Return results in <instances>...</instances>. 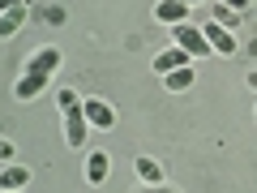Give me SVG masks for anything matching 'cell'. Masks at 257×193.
<instances>
[{
  "instance_id": "10",
  "label": "cell",
  "mask_w": 257,
  "mask_h": 193,
  "mask_svg": "<svg viewBox=\"0 0 257 193\" xmlns=\"http://www.w3.org/2000/svg\"><path fill=\"white\" fill-rule=\"evenodd\" d=\"M26 18H30L26 5H18V9H5V13H0V39H13L22 26H26Z\"/></svg>"
},
{
  "instance_id": "1",
  "label": "cell",
  "mask_w": 257,
  "mask_h": 193,
  "mask_svg": "<svg viewBox=\"0 0 257 193\" xmlns=\"http://www.w3.org/2000/svg\"><path fill=\"white\" fill-rule=\"evenodd\" d=\"M172 43H180L189 56H210L206 30H202V26H193V22H176V26H172Z\"/></svg>"
},
{
  "instance_id": "22",
  "label": "cell",
  "mask_w": 257,
  "mask_h": 193,
  "mask_svg": "<svg viewBox=\"0 0 257 193\" xmlns=\"http://www.w3.org/2000/svg\"><path fill=\"white\" fill-rule=\"evenodd\" d=\"M253 116H257V112H253Z\"/></svg>"
},
{
  "instance_id": "20",
  "label": "cell",
  "mask_w": 257,
  "mask_h": 193,
  "mask_svg": "<svg viewBox=\"0 0 257 193\" xmlns=\"http://www.w3.org/2000/svg\"><path fill=\"white\" fill-rule=\"evenodd\" d=\"M248 86H253V90H257V69H253V73H248Z\"/></svg>"
},
{
  "instance_id": "13",
  "label": "cell",
  "mask_w": 257,
  "mask_h": 193,
  "mask_svg": "<svg viewBox=\"0 0 257 193\" xmlns=\"http://www.w3.org/2000/svg\"><path fill=\"white\" fill-rule=\"evenodd\" d=\"M133 172H138V180H142V184H163V167H159L150 155H138Z\"/></svg>"
},
{
  "instance_id": "11",
  "label": "cell",
  "mask_w": 257,
  "mask_h": 193,
  "mask_svg": "<svg viewBox=\"0 0 257 193\" xmlns=\"http://www.w3.org/2000/svg\"><path fill=\"white\" fill-rule=\"evenodd\" d=\"M26 184H30V172H26L22 163H9L5 172H0V189H5V193H13V189H26Z\"/></svg>"
},
{
  "instance_id": "21",
  "label": "cell",
  "mask_w": 257,
  "mask_h": 193,
  "mask_svg": "<svg viewBox=\"0 0 257 193\" xmlns=\"http://www.w3.org/2000/svg\"><path fill=\"white\" fill-rule=\"evenodd\" d=\"M184 5H197V0H184Z\"/></svg>"
},
{
  "instance_id": "15",
  "label": "cell",
  "mask_w": 257,
  "mask_h": 193,
  "mask_svg": "<svg viewBox=\"0 0 257 193\" xmlns=\"http://www.w3.org/2000/svg\"><path fill=\"white\" fill-rule=\"evenodd\" d=\"M64 18H69V13H64L60 5H47V9H43V22H47V26H64Z\"/></svg>"
},
{
  "instance_id": "18",
  "label": "cell",
  "mask_w": 257,
  "mask_h": 193,
  "mask_svg": "<svg viewBox=\"0 0 257 193\" xmlns=\"http://www.w3.org/2000/svg\"><path fill=\"white\" fill-rule=\"evenodd\" d=\"M223 5H231V9H240V13H244L248 5H253V0H223Z\"/></svg>"
},
{
  "instance_id": "16",
  "label": "cell",
  "mask_w": 257,
  "mask_h": 193,
  "mask_svg": "<svg viewBox=\"0 0 257 193\" xmlns=\"http://www.w3.org/2000/svg\"><path fill=\"white\" fill-rule=\"evenodd\" d=\"M56 103H60V112H64V108H77L82 94H77V90H60V94H56Z\"/></svg>"
},
{
  "instance_id": "2",
  "label": "cell",
  "mask_w": 257,
  "mask_h": 193,
  "mask_svg": "<svg viewBox=\"0 0 257 193\" xmlns=\"http://www.w3.org/2000/svg\"><path fill=\"white\" fill-rule=\"evenodd\" d=\"M82 112H86V120H90V129H116V108H111L107 99H99V94H86Z\"/></svg>"
},
{
  "instance_id": "14",
  "label": "cell",
  "mask_w": 257,
  "mask_h": 193,
  "mask_svg": "<svg viewBox=\"0 0 257 193\" xmlns=\"http://www.w3.org/2000/svg\"><path fill=\"white\" fill-rule=\"evenodd\" d=\"M240 18H244V13H240V9H231V5H223V0L214 5V22H219V26L236 30V26H240Z\"/></svg>"
},
{
  "instance_id": "9",
  "label": "cell",
  "mask_w": 257,
  "mask_h": 193,
  "mask_svg": "<svg viewBox=\"0 0 257 193\" xmlns=\"http://www.w3.org/2000/svg\"><path fill=\"white\" fill-rule=\"evenodd\" d=\"M155 18L167 22V26H176V22H189V5H184V0H159V5H155Z\"/></svg>"
},
{
  "instance_id": "3",
  "label": "cell",
  "mask_w": 257,
  "mask_h": 193,
  "mask_svg": "<svg viewBox=\"0 0 257 193\" xmlns=\"http://www.w3.org/2000/svg\"><path fill=\"white\" fill-rule=\"evenodd\" d=\"M86 129H90V120H86L82 103L77 108H64V142L73 150H86Z\"/></svg>"
},
{
  "instance_id": "7",
  "label": "cell",
  "mask_w": 257,
  "mask_h": 193,
  "mask_svg": "<svg viewBox=\"0 0 257 193\" xmlns=\"http://www.w3.org/2000/svg\"><path fill=\"white\" fill-rule=\"evenodd\" d=\"M180 64H193V56L184 52L180 43H176V47H167V52H159V56H155V73L163 77V73H172V69H180Z\"/></svg>"
},
{
  "instance_id": "6",
  "label": "cell",
  "mask_w": 257,
  "mask_h": 193,
  "mask_svg": "<svg viewBox=\"0 0 257 193\" xmlns=\"http://www.w3.org/2000/svg\"><path fill=\"white\" fill-rule=\"evenodd\" d=\"M22 69H30V73H56L60 69V47H39V52H30Z\"/></svg>"
},
{
  "instance_id": "17",
  "label": "cell",
  "mask_w": 257,
  "mask_h": 193,
  "mask_svg": "<svg viewBox=\"0 0 257 193\" xmlns=\"http://www.w3.org/2000/svg\"><path fill=\"white\" fill-rule=\"evenodd\" d=\"M13 155H18V146H13L9 138H0V159H13Z\"/></svg>"
},
{
  "instance_id": "5",
  "label": "cell",
  "mask_w": 257,
  "mask_h": 193,
  "mask_svg": "<svg viewBox=\"0 0 257 193\" xmlns=\"http://www.w3.org/2000/svg\"><path fill=\"white\" fill-rule=\"evenodd\" d=\"M47 82H52V73H30V69H22L18 86H13V94H18V103H30L35 94L47 90Z\"/></svg>"
},
{
  "instance_id": "8",
  "label": "cell",
  "mask_w": 257,
  "mask_h": 193,
  "mask_svg": "<svg viewBox=\"0 0 257 193\" xmlns=\"http://www.w3.org/2000/svg\"><path fill=\"white\" fill-rule=\"evenodd\" d=\"M107 172H111V159L103 155V150H90V155H86V184H103Z\"/></svg>"
},
{
  "instance_id": "4",
  "label": "cell",
  "mask_w": 257,
  "mask_h": 193,
  "mask_svg": "<svg viewBox=\"0 0 257 193\" xmlns=\"http://www.w3.org/2000/svg\"><path fill=\"white\" fill-rule=\"evenodd\" d=\"M202 30H206V43H210V52H219V56H236V47H240V43H236V35H231L227 26H219V22L210 18Z\"/></svg>"
},
{
  "instance_id": "19",
  "label": "cell",
  "mask_w": 257,
  "mask_h": 193,
  "mask_svg": "<svg viewBox=\"0 0 257 193\" xmlns=\"http://www.w3.org/2000/svg\"><path fill=\"white\" fill-rule=\"evenodd\" d=\"M18 5H26V0H0V13H5V9H18Z\"/></svg>"
},
{
  "instance_id": "12",
  "label": "cell",
  "mask_w": 257,
  "mask_h": 193,
  "mask_svg": "<svg viewBox=\"0 0 257 193\" xmlns=\"http://www.w3.org/2000/svg\"><path fill=\"white\" fill-rule=\"evenodd\" d=\"M193 77H197V73H193V64H180V69L163 73V86H167L172 94H180V90H189V86H193Z\"/></svg>"
}]
</instances>
